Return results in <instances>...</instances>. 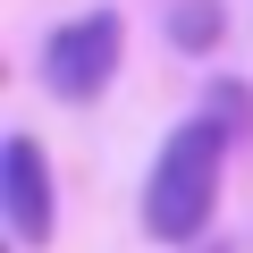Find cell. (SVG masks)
<instances>
[{
  "label": "cell",
  "instance_id": "cell-1",
  "mask_svg": "<svg viewBox=\"0 0 253 253\" xmlns=\"http://www.w3.org/2000/svg\"><path fill=\"white\" fill-rule=\"evenodd\" d=\"M219 161H228V126H219V118H186L177 135L161 144L152 186H144V228H152L161 245L203 236V219H211V203H219Z\"/></svg>",
  "mask_w": 253,
  "mask_h": 253
},
{
  "label": "cell",
  "instance_id": "cell-2",
  "mask_svg": "<svg viewBox=\"0 0 253 253\" xmlns=\"http://www.w3.org/2000/svg\"><path fill=\"white\" fill-rule=\"evenodd\" d=\"M118 17L110 9H93V17H76V26H59L51 34V51H42V84L59 93V101H93L110 76H118Z\"/></svg>",
  "mask_w": 253,
  "mask_h": 253
},
{
  "label": "cell",
  "instance_id": "cell-3",
  "mask_svg": "<svg viewBox=\"0 0 253 253\" xmlns=\"http://www.w3.org/2000/svg\"><path fill=\"white\" fill-rule=\"evenodd\" d=\"M0 211H9V236L17 245H42L51 236V169H42V144L34 135H9V152H0Z\"/></svg>",
  "mask_w": 253,
  "mask_h": 253
},
{
  "label": "cell",
  "instance_id": "cell-4",
  "mask_svg": "<svg viewBox=\"0 0 253 253\" xmlns=\"http://www.w3.org/2000/svg\"><path fill=\"white\" fill-rule=\"evenodd\" d=\"M169 34H177V51H211L219 42V0H177V9H169Z\"/></svg>",
  "mask_w": 253,
  "mask_h": 253
}]
</instances>
